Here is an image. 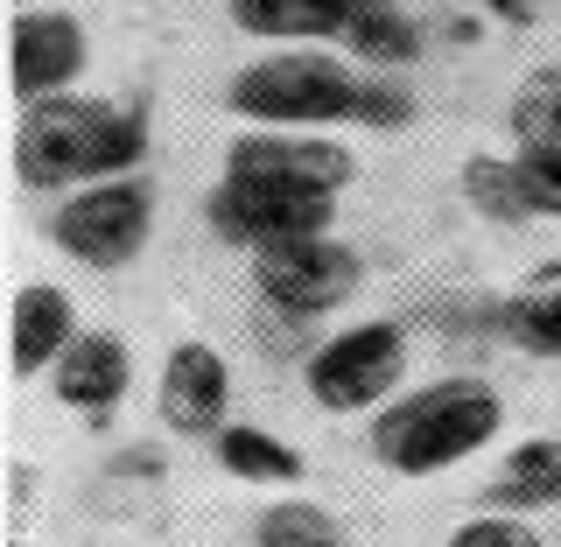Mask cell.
Instances as JSON below:
<instances>
[{"mask_svg":"<svg viewBox=\"0 0 561 547\" xmlns=\"http://www.w3.org/2000/svg\"><path fill=\"white\" fill-rule=\"evenodd\" d=\"M408 119H414L408 84H393V70H365L358 105H351V127H408Z\"/></svg>","mask_w":561,"mask_h":547,"instance_id":"cell-21","label":"cell"},{"mask_svg":"<svg viewBox=\"0 0 561 547\" xmlns=\"http://www.w3.org/2000/svg\"><path fill=\"white\" fill-rule=\"evenodd\" d=\"M519 183H526V204L534 218H561V148H519Z\"/></svg>","mask_w":561,"mask_h":547,"instance_id":"cell-22","label":"cell"},{"mask_svg":"<svg viewBox=\"0 0 561 547\" xmlns=\"http://www.w3.org/2000/svg\"><path fill=\"white\" fill-rule=\"evenodd\" d=\"M210 456H218L225 478L239 485H302V449H288L280 435L253 429V421H225L210 435Z\"/></svg>","mask_w":561,"mask_h":547,"instance_id":"cell-16","label":"cell"},{"mask_svg":"<svg viewBox=\"0 0 561 547\" xmlns=\"http://www.w3.org/2000/svg\"><path fill=\"white\" fill-rule=\"evenodd\" d=\"M400 379H408V330L386 316L330 330L302 358V386L323 414H379L400 394Z\"/></svg>","mask_w":561,"mask_h":547,"instance_id":"cell-4","label":"cell"},{"mask_svg":"<svg viewBox=\"0 0 561 547\" xmlns=\"http://www.w3.org/2000/svg\"><path fill=\"white\" fill-rule=\"evenodd\" d=\"M491 505L505 513H554L561 505V443L554 435H526L505 449V464L491 470Z\"/></svg>","mask_w":561,"mask_h":547,"instance_id":"cell-15","label":"cell"},{"mask_svg":"<svg viewBox=\"0 0 561 547\" xmlns=\"http://www.w3.org/2000/svg\"><path fill=\"white\" fill-rule=\"evenodd\" d=\"M57 400L84 421H113L119 400L134 394V344L119 330H84L78 344L57 358Z\"/></svg>","mask_w":561,"mask_h":547,"instance_id":"cell-11","label":"cell"},{"mask_svg":"<svg viewBox=\"0 0 561 547\" xmlns=\"http://www.w3.org/2000/svg\"><path fill=\"white\" fill-rule=\"evenodd\" d=\"M513 140H519V148H561V70H540V78L519 84Z\"/></svg>","mask_w":561,"mask_h":547,"instance_id":"cell-20","label":"cell"},{"mask_svg":"<svg viewBox=\"0 0 561 547\" xmlns=\"http://www.w3.org/2000/svg\"><path fill=\"white\" fill-rule=\"evenodd\" d=\"M449 547H540V534L526 526V513H478L449 534Z\"/></svg>","mask_w":561,"mask_h":547,"instance_id":"cell-23","label":"cell"},{"mask_svg":"<svg viewBox=\"0 0 561 547\" xmlns=\"http://www.w3.org/2000/svg\"><path fill=\"white\" fill-rule=\"evenodd\" d=\"M463 197L478 204L491 225L534 218V204H526V183H519V162H505V155H470V162H463Z\"/></svg>","mask_w":561,"mask_h":547,"instance_id":"cell-18","label":"cell"},{"mask_svg":"<svg viewBox=\"0 0 561 547\" xmlns=\"http://www.w3.org/2000/svg\"><path fill=\"white\" fill-rule=\"evenodd\" d=\"M351 148L330 134H295V127H245L225 148V175L245 183H274V190H309V197H337L351 183Z\"/></svg>","mask_w":561,"mask_h":547,"instance_id":"cell-7","label":"cell"},{"mask_svg":"<svg viewBox=\"0 0 561 547\" xmlns=\"http://www.w3.org/2000/svg\"><path fill=\"white\" fill-rule=\"evenodd\" d=\"M225 8H232L239 35L295 49V43H337L365 0H225Z\"/></svg>","mask_w":561,"mask_h":547,"instance_id":"cell-13","label":"cell"},{"mask_svg":"<svg viewBox=\"0 0 561 547\" xmlns=\"http://www.w3.org/2000/svg\"><path fill=\"white\" fill-rule=\"evenodd\" d=\"M505 400L478 373H449L428 386H408L373 414V456L400 478H435V470L470 464L478 449L499 443Z\"/></svg>","mask_w":561,"mask_h":547,"instance_id":"cell-2","label":"cell"},{"mask_svg":"<svg viewBox=\"0 0 561 547\" xmlns=\"http://www.w3.org/2000/svg\"><path fill=\"white\" fill-rule=\"evenodd\" d=\"M14 547H28V540H14Z\"/></svg>","mask_w":561,"mask_h":547,"instance_id":"cell-25","label":"cell"},{"mask_svg":"<svg viewBox=\"0 0 561 547\" xmlns=\"http://www.w3.org/2000/svg\"><path fill=\"white\" fill-rule=\"evenodd\" d=\"M8 338H14V379L57 373V358L84 338L70 288H57V281H22V288H14V309H8Z\"/></svg>","mask_w":561,"mask_h":547,"instance_id":"cell-12","label":"cell"},{"mask_svg":"<svg viewBox=\"0 0 561 547\" xmlns=\"http://www.w3.org/2000/svg\"><path fill=\"white\" fill-rule=\"evenodd\" d=\"M499 330H505V344L526 351V358H561V260L534 267L513 295H505Z\"/></svg>","mask_w":561,"mask_h":547,"instance_id":"cell-14","label":"cell"},{"mask_svg":"<svg viewBox=\"0 0 561 547\" xmlns=\"http://www.w3.org/2000/svg\"><path fill=\"white\" fill-rule=\"evenodd\" d=\"M337 43H344V57H358L365 70H408L421 57V29L400 14V0H386V8H358Z\"/></svg>","mask_w":561,"mask_h":547,"instance_id":"cell-17","label":"cell"},{"mask_svg":"<svg viewBox=\"0 0 561 547\" xmlns=\"http://www.w3.org/2000/svg\"><path fill=\"white\" fill-rule=\"evenodd\" d=\"M92 64V43H84V22L64 8H22L14 14V99H57L84 78Z\"/></svg>","mask_w":561,"mask_h":547,"instance_id":"cell-9","label":"cell"},{"mask_svg":"<svg viewBox=\"0 0 561 547\" xmlns=\"http://www.w3.org/2000/svg\"><path fill=\"white\" fill-rule=\"evenodd\" d=\"M491 14H499V22H534L540 14V0H484Z\"/></svg>","mask_w":561,"mask_h":547,"instance_id":"cell-24","label":"cell"},{"mask_svg":"<svg viewBox=\"0 0 561 547\" xmlns=\"http://www.w3.org/2000/svg\"><path fill=\"white\" fill-rule=\"evenodd\" d=\"M358 64L323 57L316 43H295L280 57H260L232 78L225 105L245 127H295V134H323V127H351V105H358Z\"/></svg>","mask_w":561,"mask_h":547,"instance_id":"cell-3","label":"cell"},{"mask_svg":"<svg viewBox=\"0 0 561 547\" xmlns=\"http://www.w3.org/2000/svg\"><path fill=\"white\" fill-rule=\"evenodd\" d=\"M253 281H260V303L309 323V316H330L337 303H351L358 288V253L330 232H309V239H274L253 253Z\"/></svg>","mask_w":561,"mask_h":547,"instance_id":"cell-6","label":"cell"},{"mask_svg":"<svg viewBox=\"0 0 561 547\" xmlns=\"http://www.w3.org/2000/svg\"><path fill=\"white\" fill-rule=\"evenodd\" d=\"M140 155H148V119L134 105L84 99V92L28 99L22 127H14L22 190H84L105 183V175H134Z\"/></svg>","mask_w":561,"mask_h":547,"instance_id":"cell-1","label":"cell"},{"mask_svg":"<svg viewBox=\"0 0 561 547\" xmlns=\"http://www.w3.org/2000/svg\"><path fill=\"white\" fill-rule=\"evenodd\" d=\"M154 408L175 435H218L225 408H232V365L225 351H210L204 338L175 344L162 358V386H154Z\"/></svg>","mask_w":561,"mask_h":547,"instance_id":"cell-10","label":"cell"},{"mask_svg":"<svg viewBox=\"0 0 561 547\" xmlns=\"http://www.w3.org/2000/svg\"><path fill=\"white\" fill-rule=\"evenodd\" d=\"M43 232L78 267L119 274L127 260H140V246L154 232V190H148V175H105V183L64 190Z\"/></svg>","mask_w":561,"mask_h":547,"instance_id":"cell-5","label":"cell"},{"mask_svg":"<svg viewBox=\"0 0 561 547\" xmlns=\"http://www.w3.org/2000/svg\"><path fill=\"white\" fill-rule=\"evenodd\" d=\"M330 204L337 197H309V190H274V183H245V175H218V190L204 197V218L225 246H260L274 239H309L330 232Z\"/></svg>","mask_w":561,"mask_h":547,"instance_id":"cell-8","label":"cell"},{"mask_svg":"<svg viewBox=\"0 0 561 547\" xmlns=\"http://www.w3.org/2000/svg\"><path fill=\"white\" fill-rule=\"evenodd\" d=\"M22 8H28V0H22Z\"/></svg>","mask_w":561,"mask_h":547,"instance_id":"cell-26","label":"cell"},{"mask_svg":"<svg viewBox=\"0 0 561 547\" xmlns=\"http://www.w3.org/2000/svg\"><path fill=\"white\" fill-rule=\"evenodd\" d=\"M253 540H260V547H351V540L337 534V520H330L323 505H309V499L267 505V513L253 520Z\"/></svg>","mask_w":561,"mask_h":547,"instance_id":"cell-19","label":"cell"}]
</instances>
